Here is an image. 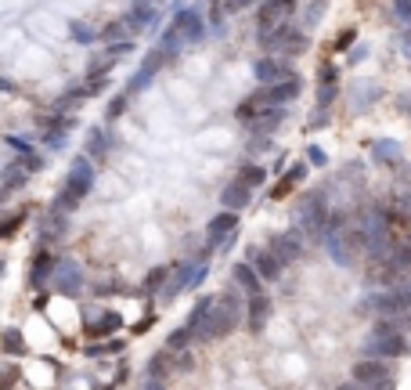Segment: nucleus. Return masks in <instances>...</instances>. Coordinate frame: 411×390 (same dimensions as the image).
Masks as SVG:
<instances>
[{
  "mask_svg": "<svg viewBox=\"0 0 411 390\" xmlns=\"http://www.w3.org/2000/svg\"><path fill=\"white\" fill-rule=\"evenodd\" d=\"M4 141H8V145H11L15 152H22V155H26V152H33V145H29V138H22V134H8Z\"/></svg>",
  "mask_w": 411,
  "mask_h": 390,
  "instance_id": "58836bf2",
  "label": "nucleus"
},
{
  "mask_svg": "<svg viewBox=\"0 0 411 390\" xmlns=\"http://www.w3.org/2000/svg\"><path fill=\"white\" fill-rule=\"evenodd\" d=\"M26 217H29V210H26V206H19V210H15V213H8V217H0V239L15 235V232L26 225Z\"/></svg>",
  "mask_w": 411,
  "mask_h": 390,
  "instance_id": "c85d7f7f",
  "label": "nucleus"
},
{
  "mask_svg": "<svg viewBox=\"0 0 411 390\" xmlns=\"http://www.w3.org/2000/svg\"><path fill=\"white\" fill-rule=\"evenodd\" d=\"M397 15H400V19H411V0H397Z\"/></svg>",
  "mask_w": 411,
  "mask_h": 390,
  "instance_id": "09e8293b",
  "label": "nucleus"
},
{
  "mask_svg": "<svg viewBox=\"0 0 411 390\" xmlns=\"http://www.w3.org/2000/svg\"><path fill=\"white\" fill-rule=\"evenodd\" d=\"M94 178H98L94 159H90V155H76V159H73V166H69L66 188H69V192H76L80 199H87V195H90V188H94Z\"/></svg>",
  "mask_w": 411,
  "mask_h": 390,
  "instance_id": "20e7f679",
  "label": "nucleus"
},
{
  "mask_svg": "<svg viewBox=\"0 0 411 390\" xmlns=\"http://www.w3.org/2000/svg\"><path fill=\"white\" fill-rule=\"evenodd\" d=\"M108 148H112V145H108V130H105V127H90V130H87V155H90V159H101Z\"/></svg>",
  "mask_w": 411,
  "mask_h": 390,
  "instance_id": "393cba45",
  "label": "nucleus"
},
{
  "mask_svg": "<svg viewBox=\"0 0 411 390\" xmlns=\"http://www.w3.org/2000/svg\"><path fill=\"white\" fill-rule=\"evenodd\" d=\"M249 264L260 271V278H264V282H274V278L281 274V267H285L271 246H267V250H256V246H253V250H249Z\"/></svg>",
  "mask_w": 411,
  "mask_h": 390,
  "instance_id": "ddd939ff",
  "label": "nucleus"
},
{
  "mask_svg": "<svg viewBox=\"0 0 411 390\" xmlns=\"http://www.w3.org/2000/svg\"><path fill=\"white\" fill-rule=\"evenodd\" d=\"M253 76H256V83H278V80L292 76V69H288V62H285V58L264 54V58H256V62H253Z\"/></svg>",
  "mask_w": 411,
  "mask_h": 390,
  "instance_id": "9d476101",
  "label": "nucleus"
},
{
  "mask_svg": "<svg viewBox=\"0 0 411 390\" xmlns=\"http://www.w3.org/2000/svg\"><path fill=\"white\" fill-rule=\"evenodd\" d=\"M22 166H26V159H22V163H11V166H8V174H4V188H19V185H26L29 170H22Z\"/></svg>",
  "mask_w": 411,
  "mask_h": 390,
  "instance_id": "72a5a7b5",
  "label": "nucleus"
},
{
  "mask_svg": "<svg viewBox=\"0 0 411 390\" xmlns=\"http://www.w3.org/2000/svg\"><path fill=\"white\" fill-rule=\"evenodd\" d=\"M249 199H253V188H249L246 181H239V178H234L231 185H224V192H220L224 210H246Z\"/></svg>",
  "mask_w": 411,
  "mask_h": 390,
  "instance_id": "aec40b11",
  "label": "nucleus"
},
{
  "mask_svg": "<svg viewBox=\"0 0 411 390\" xmlns=\"http://www.w3.org/2000/svg\"><path fill=\"white\" fill-rule=\"evenodd\" d=\"M292 188H296V181H292V178L285 174V178H281V181H278V185L271 188V199H285V195H288Z\"/></svg>",
  "mask_w": 411,
  "mask_h": 390,
  "instance_id": "4c0bfd02",
  "label": "nucleus"
},
{
  "mask_svg": "<svg viewBox=\"0 0 411 390\" xmlns=\"http://www.w3.org/2000/svg\"><path fill=\"white\" fill-rule=\"evenodd\" d=\"M54 264L58 257L51 250H40L33 267H29V289H51V274H54Z\"/></svg>",
  "mask_w": 411,
  "mask_h": 390,
  "instance_id": "9b49d317",
  "label": "nucleus"
},
{
  "mask_svg": "<svg viewBox=\"0 0 411 390\" xmlns=\"http://www.w3.org/2000/svg\"><path fill=\"white\" fill-rule=\"evenodd\" d=\"M318 80H339V69L325 62V66H321V73H318Z\"/></svg>",
  "mask_w": 411,
  "mask_h": 390,
  "instance_id": "49530a36",
  "label": "nucleus"
},
{
  "mask_svg": "<svg viewBox=\"0 0 411 390\" xmlns=\"http://www.w3.org/2000/svg\"><path fill=\"white\" fill-rule=\"evenodd\" d=\"M234 228H239V210L217 213V217L209 220V232H206V250H220V246L234 235Z\"/></svg>",
  "mask_w": 411,
  "mask_h": 390,
  "instance_id": "6e6552de",
  "label": "nucleus"
},
{
  "mask_svg": "<svg viewBox=\"0 0 411 390\" xmlns=\"http://www.w3.org/2000/svg\"><path fill=\"white\" fill-rule=\"evenodd\" d=\"M335 94H339L335 80H321V83H318V105H321V108H328V105L335 101Z\"/></svg>",
  "mask_w": 411,
  "mask_h": 390,
  "instance_id": "c9c22d12",
  "label": "nucleus"
},
{
  "mask_svg": "<svg viewBox=\"0 0 411 390\" xmlns=\"http://www.w3.org/2000/svg\"><path fill=\"white\" fill-rule=\"evenodd\" d=\"M155 19H159V11H155L152 0H137V4L123 15V22H127V29H130V33H145Z\"/></svg>",
  "mask_w": 411,
  "mask_h": 390,
  "instance_id": "a211bd4d",
  "label": "nucleus"
},
{
  "mask_svg": "<svg viewBox=\"0 0 411 390\" xmlns=\"http://www.w3.org/2000/svg\"><path fill=\"white\" fill-rule=\"evenodd\" d=\"M300 91H303V80H300L296 73L285 76V80H278V83H264V94H267L271 105H285V101H292V98H300Z\"/></svg>",
  "mask_w": 411,
  "mask_h": 390,
  "instance_id": "f8f14e48",
  "label": "nucleus"
},
{
  "mask_svg": "<svg viewBox=\"0 0 411 390\" xmlns=\"http://www.w3.org/2000/svg\"><path fill=\"white\" fill-rule=\"evenodd\" d=\"M325 4H328V0H314V4H311V11H307V22L314 26L318 19H321V11H325Z\"/></svg>",
  "mask_w": 411,
  "mask_h": 390,
  "instance_id": "c03bdc74",
  "label": "nucleus"
},
{
  "mask_svg": "<svg viewBox=\"0 0 411 390\" xmlns=\"http://www.w3.org/2000/svg\"><path fill=\"white\" fill-rule=\"evenodd\" d=\"M372 155H375L379 163H390V166H400V163H404V148H400L397 141H390V138L375 141V145H372Z\"/></svg>",
  "mask_w": 411,
  "mask_h": 390,
  "instance_id": "5701e85b",
  "label": "nucleus"
},
{
  "mask_svg": "<svg viewBox=\"0 0 411 390\" xmlns=\"http://www.w3.org/2000/svg\"><path fill=\"white\" fill-rule=\"evenodd\" d=\"M51 289L62 297H80L83 293V267L73 257H58L54 274H51Z\"/></svg>",
  "mask_w": 411,
  "mask_h": 390,
  "instance_id": "f03ea898",
  "label": "nucleus"
},
{
  "mask_svg": "<svg viewBox=\"0 0 411 390\" xmlns=\"http://www.w3.org/2000/svg\"><path fill=\"white\" fill-rule=\"evenodd\" d=\"M76 127V120L73 116H58L54 113V123L47 127V134H43V145L51 148V152H62L66 148V138H69V130Z\"/></svg>",
  "mask_w": 411,
  "mask_h": 390,
  "instance_id": "6ab92c4d",
  "label": "nucleus"
},
{
  "mask_svg": "<svg viewBox=\"0 0 411 390\" xmlns=\"http://www.w3.org/2000/svg\"><path fill=\"white\" fill-rule=\"evenodd\" d=\"M166 278H170V267H166V264L152 267V271L145 274V286H141V293H148V297H159V289L166 286Z\"/></svg>",
  "mask_w": 411,
  "mask_h": 390,
  "instance_id": "a878e982",
  "label": "nucleus"
},
{
  "mask_svg": "<svg viewBox=\"0 0 411 390\" xmlns=\"http://www.w3.org/2000/svg\"><path fill=\"white\" fill-rule=\"evenodd\" d=\"M192 344H195V332H192L188 325H181V329H173L170 337H166V347H170L173 354H177V351H188Z\"/></svg>",
  "mask_w": 411,
  "mask_h": 390,
  "instance_id": "bb28decb",
  "label": "nucleus"
},
{
  "mask_svg": "<svg viewBox=\"0 0 411 390\" xmlns=\"http://www.w3.org/2000/svg\"><path fill=\"white\" fill-rule=\"evenodd\" d=\"M0 344H4V351L8 354H15V358H22L29 347H26V340H22V332L11 325V329H4V332H0Z\"/></svg>",
  "mask_w": 411,
  "mask_h": 390,
  "instance_id": "cd10ccee",
  "label": "nucleus"
},
{
  "mask_svg": "<svg viewBox=\"0 0 411 390\" xmlns=\"http://www.w3.org/2000/svg\"><path fill=\"white\" fill-rule=\"evenodd\" d=\"M127 101H130V94L123 91V94H115L112 101H108V108H105V120L112 123V120H120L123 113H127Z\"/></svg>",
  "mask_w": 411,
  "mask_h": 390,
  "instance_id": "f704fd0d",
  "label": "nucleus"
},
{
  "mask_svg": "<svg viewBox=\"0 0 411 390\" xmlns=\"http://www.w3.org/2000/svg\"><path fill=\"white\" fill-rule=\"evenodd\" d=\"M108 51L115 54V58H127V54H134V43H130V40H120V43H108Z\"/></svg>",
  "mask_w": 411,
  "mask_h": 390,
  "instance_id": "a19ab883",
  "label": "nucleus"
},
{
  "mask_svg": "<svg viewBox=\"0 0 411 390\" xmlns=\"http://www.w3.org/2000/svg\"><path fill=\"white\" fill-rule=\"evenodd\" d=\"M267 318H271V297L267 293H253L249 304H246V325H249V332H264Z\"/></svg>",
  "mask_w": 411,
  "mask_h": 390,
  "instance_id": "2eb2a0df",
  "label": "nucleus"
},
{
  "mask_svg": "<svg viewBox=\"0 0 411 390\" xmlns=\"http://www.w3.org/2000/svg\"><path fill=\"white\" fill-rule=\"evenodd\" d=\"M325 123H328V116H325V108H321V105H318V116H314V120H311V127H325Z\"/></svg>",
  "mask_w": 411,
  "mask_h": 390,
  "instance_id": "8fccbe9b",
  "label": "nucleus"
},
{
  "mask_svg": "<svg viewBox=\"0 0 411 390\" xmlns=\"http://www.w3.org/2000/svg\"><path fill=\"white\" fill-rule=\"evenodd\" d=\"M209 307H213V297H199V300H195V307H192V314H188V329H192V332L206 322Z\"/></svg>",
  "mask_w": 411,
  "mask_h": 390,
  "instance_id": "7c9ffc66",
  "label": "nucleus"
},
{
  "mask_svg": "<svg viewBox=\"0 0 411 390\" xmlns=\"http://www.w3.org/2000/svg\"><path fill=\"white\" fill-rule=\"evenodd\" d=\"M400 108H411V98H400Z\"/></svg>",
  "mask_w": 411,
  "mask_h": 390,
  "instance_id": "603ef678",
  "label": "nucleus"
},
{
  "mask_svg": "<svg viewBox=\"0 0 411 390\" xmlns=\"http://www.w3.org/2000/svg\"><path fill=\"white\" fill-rule=\"evenodd\" d=\"M73 40H76V43H90V40H98V33H94L90 26L76 22V26H73Z\"/></svg>",
  "mask_w": 411,
  "mask_h": 390,
  "instance_id": "e433bc0d",
  "label": "nucleus"
},
{
  "mask_svg": "<svg viewBox=\"0 0 411 390\" xmlns=\"http://www.w3.org/2000/svg\"><path fill=\"white\" fill-rule=\"evenodd\" d=\"M127 33H130V29H127V22H108L98 36H101L105 43H120V40H127Z\"/></svg>",
  "mask_w": 411,
  "mask_h": 390,
  "instance_id": "473e14b6",
  "label": "nucleus"
},
{
  "mask_svg": "<svg viewBox=\"0 0 411 390\" xmlns=\"http://www.w3.org/2000/svg\"><path fill=\"white\" fill-rule=\"evenodd\" d=\"M231 278H234V286H239L246 297H253V293H264V278H260V271L246 260V264H234L231 267Z\"/></svg>",
  "mask_w": 411,
  "mask_h": 390,
  "instance_id": "f3484780",
  "label": "nucleus"
},
{
  "mask_svg": "<svg viewBox=\"0 0 411 390\" xmlns=\"http://www.w3.org/2000/svg\"><path fill=\"white\" fill-rule=\"evenodd\" d=\"M123 325V318L115 314V311H101V318H94V322H83V332L87 337H112L115 329Z\"/></svg>",
  "mask_w": 411,
  "mask_h": 390,
  "instance_id": "4be33fe9",
  "label": "nucleus"
},
{
  "mask_svg": "<svg viewBox=\"0 0 411 390\" xmlns=\"http://www.w3.org/2000/svg\"><path fill=\"white\" fill-rule=\"evenodd\" d=\"M292 11H296V0H264L260 11H256V26H260V33L285 26V22L292 19Z\"/></svg>",
  "mask_w": 411,
  "mask_h": 390,
  "instance_id": "39448f33",
  "label": "nucleus"
},
{
  "mask_svg": "<svg viewBox=\"0 0 411 390\" xmlns=\"http://www.w3.org/2000/svg\"><path fill=\"white\" fill-rule=\"evenodd\" d=\"M288 178H292V181L300 185V181L307 178V163H292V166H288Z\"/></svg>",
  "mask_w": 411,
  "mask_h": 390,
  "instance_id": "79ce46f5",
  "label": "nucleus"
},
{
  "mask_svg": "<svg viewBox=\"0 0 411 390\" xmlns=\"http://www.w3.org/2000/svg\"><path fill=\"white\" fill-rule=\"evenodd\" d=\"M307 159H311L314 166H325V163H328V155H325L318 145H311V148H307Z\"/></svg>",
  "mask_w": 411,
  "mask_h": 390,
  "instance_id": "37998d69",
  "label": "nucleus"
},
{
  "mask_svg": "<svg viewBox=\"0 0 411 390\" xmlns=\"http://www.w3.org/2000/svg\"><path fill=\"white\" fill-rule=\"evenodd\" d=\"M11 383H19V369H4V386H11Z\"/></svg>",
  "mask_w": 411,
  "mask_h": 390,
  "instance_id": "3c124183",
  "label": "nucleus"
},
{
  "mask_svg": "<svg viewBox=\"0 0 411 390\" xmlns=\"http://www.w3.org/2000/svg\"><path fill=\"white\" fill-rule=\"evenodd\" d=\"M152 322H155V314H148V318H141V322L134 325V332H137V337H141V332H148V329H152Z\"/></svg>",
  "mask_w": 411,
  "mask_h": 390,
  "instance_id": "de8ad7c7",
  "label": "nucleus"
},
{
  "mask_svg": "<svg viewBox=\"0 0 411 390\" xmlns=\"http://www.w3.org/2000/svg\"><path fill=\"white\" fill-rule=\"evenodd\" d=\"M152 4H159V0H152Z\"/></svg>",
  "mask_w": 411,
  "mask_h": 390,
  "instance_id": "5fc2aeb1",
  "label": "nucleus"
},
{
  "mask_svg": "<svg viewBox=\"0 0 411 390\" xmlns=\"http://www.w3.org/2000/svg\"><path fill=\"white\" fill-rule=\"evenodd\" d=\"M296 225L303 232H321L325 235V225H328V210H325V199L321 195H307L303 206H300V217H296Z\"/></svg>",
  "mask_w": 411,
  "mask_h": 390,
  "instance_id": "0eeeda50",
  "label": "nucleus"
},
{
  "mask_svg": "<svg viewBox=\"0 0 411 390\" xmlns=\"http://www.w3.org/2000/svg\"><path fill=\"white\" fill-rule=\"evenodd\" d=\"M173 26L181 29L184 43H195V40L206 36V22H202V11H199V8H184L177 19H173Z\"/></svg>",
  "mask_w": 411,
  "mask_h": 390,
  "instance_id": "4468645a",
  "label": "nucleus"
},
{
  "mask_svg": "<svg viewBox=\"0 0 411 390\" xmlns=\"http://www.w3.org/2000/svg\"><path fill=\"white\" fill-rule=\"evenodd\" d=\"M0 91H11V83H8V80H0Z\"/></svg>",
  "mask_w": 411,
  "mask_h": 390,
  "instance_id": "864d4df0",
  "label": "nucleus"
},
{
  "mask_svg": "<svg viewBox=\"0 0 411 390\" xmlns=\"http://www.w3.org/2000/svg\"><path fill=\"white\" fill-rule=\"evenodd\" d=\"M354 383L358 386H393V376H390V365L386 358H365L354 365Z\"/></svg>",
  "mask_w": 411,
  "mask_h": 390,
  "instance_id": "7ed1b4c3",
  "label": "nucleus"
},
{
  "mask_svg": "<svg viewBox=\"0 0 411 390\" xmlns=\"http://www.w3.org/2000/svg\"><path fill=\"white\" fill-rule=\"evenodd\" d=\"M170 369H173V351H170V347L155 351V354L148 358V379H145V386H162V383L170 379Z\"/></svg>",
  "mask_w": 411,
  "mask_h": 390,
  "instance_id": "dca6fc26",
  "label": "nucleus"
},
{
  "mask_svg": "<svg viewBox=\"0 0 411 390\" xmlns=\"http://www.w3.org/2000/svg\"><path fill=\"white\" fill-rule=\"evenodd\" d=\"M166 62H170V54H166L162 47H155V51L148 54V58H145V66H141V69L130 76V83H127V94H130V98H134V94H141V91H145V87L155 80V73H159Z\"/></svg>",
  "mask_w": 411,
  "mask_h": 390,
  "instance_id": "423d86ee",
  "label": "nucleus"
},
{
  "mask_svg": "<svg viewBox=\"0 0 411 390\" xmlns=\"http://www.w3.org/2000/svg\"><path fill=\"white\" fill-rule=\"evenodd\" d=\"M242 314H246V307H242L239 286H234L231 293H224V297H213V307H209L206 322L195 329V344H213V340L227 337V332H234L239 322H242Z\"/></svg>",
  "mask_w": 411,
  "mask_h": 390,
  "instance_id": "f257e3e1",
  "label": "nucleus"
},
{
  "mask_svg": "<svg viewBox=\"0 0 411 390\" xmlns=\"http://www.w3.org/2000/svg\"><path fill=\"white\" fill-rule=\"evenodd\" d=\"M80 202H83V199H80L76 192H69V188L62 185V192L54 195V202H51V206H54V210H62V213H73V210H76Z\"/></svg>",
  "mask_w": 411,
  "mask_h": 390,
  "instance_id": "2f4dec72",
  "label": "nucleus"
},
{
  "mask_svg": "<svg viewBox=\"0 0 411 390\" xmlns=\"http://www.w3.org/2000/svg\"><path fill=\"white\" fill-rule=\"evenodd\" d=\"M281 120H285V108H281V105H267L260 116L249 120V127H253V134H271V130L281 127Z\"/></svg>",
  "mask_w": 411,
  "mask_h": 390,
  "instance_id": "412c9836",
  "label": "nucleus"
},
{
  "mask_svg": "<svg viewBox=\"0 0 411 390\" xmlns=\"http://www.w3.org/2000/svg\"><path fill=\"white\" fill-rule=\"evenodd\" d=\"M267 246L278 253V260H281V264H292V260H300V257H303V235H300V228L274 235Z\"/></svg>",
  "mask_w": 411,
  "mask_h": 390,
  "instance_id": "1a4fd4ad",
  "label": "nucleus"
},
{
  "mask_svg": "<svg viewBox=\"0 0 411 390\" xmlns=\"http://www.w3.org/2000/svg\"><path fill=\"white\" fill-rule=\"evenodd\" d=\"M239 181H246L249 188H260V185L267 181V170H264L260 163H246L242 170H239Z\"/></svg>",
  "mask_w": 411,
  "mask_h": 390,
  "instance_id": "c756f323",
  "label": "nucleus"
},
{
  "mask_svg": "<svg viewBox=\"0 0 411 390\" xmlns=\"http://www.w3.org/2000/svg\"><path fill=\"white\" fill-rule=\"evenodd\" d=\"M127 351V340H120V337H105L101 344H90V347H83V354L87 358H105V354H123Z\"/></svg>",
  "mask_w": 411,
  "mask_h": 390,
  "instance_id": "b1692460",
  "label": "nucleus"
},
{
  "mask_svg": "<svg viewBox=\"0 0 411 390\" xmlns=\"http://www.w3.org/2000/svg\"><path fill=\"white\" fill-rule=\"evenodd\" d=\"M354 40H358V29H343V33L335 36V51H346Z\"/></svg>",
  "mask_w": 411,
  "mask_h": 390,
  "instance_id": "ea45409f",
  "label": "nucleus"
},
{
  "mask_svg": "<svg viewBox=\"0 0 411 390\" xmlns=\"http://www.w3.org/2000/svg\"><path fill=\"white\" fill-rule=\"evenodd\" d=\"M249 4H256V0H224V11H242Z\"/></svg>",
  "mask_w": 411,
  "mask_h": 390,
  "instance_id": "a18cd8bd",
  "label": "nucleus"
}]
</instances>
